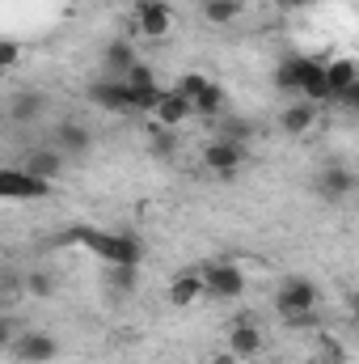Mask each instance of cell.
I'll return each mask as SVG.
<instances>
[{"label":"cell","instance_id":"obj_1","mask_svg":"<svg viewBox=\"0 0 359 364\" xmlns=\"http://www.w3.org/2000/svg\"><path fill=\"white\" fill-rule=\"evenodd\" d=\"M68 242H81L89 255H97V259H101V263H110V267H118V263H131V267H140V259H144V246H140V237H131V233L72 229V233H68Z\"/></svg>","mask_w":359,"mask_h":364},{"label":"cell","instance_id":"obj_2","mask_svg":"<svg viewBox=\"0 0 359 364\" xmlns=\"http://www.w3.org/2000/svg\"><path fill=\"white\" fill-rule=\"evenodd\" d=\"M317 309V284L304 279V275H287L279 288H275V314L279 318H292V314H313Z\"/></svg>","mask_w":359,"mask_h":364},{"label":"cell","instance_id":"obj_3","mask_svg":"<svg viewBox=\"0 0 359 364\" xmlns=\"http://www.w3.org/2000/svg\"><path fill=\"white\" fill-rule=\"evenodd\" d=\"M245 157H250V144H237V140H224V136L203 144V170H211L216 178H233L245 166Z\"/></svg>","mask_w":359,"mask_h":364},{"label":"cell","instance_id":"obj_4","mask_svg":"<svg viewBox=\"0 0 359 364\" xmlns=\"http://www.w3.org/2000/svg\"><path fill=\"white\" fill-rule=\"evenodd\" d=\"M131 26H136L140 38L157 43V38H165L170 26H174V4H170V0H136V9H131Z\"/></svg>","mask_w":359,"mask_h":364},{"label":"cell","instance_id":"obj_5","mask_svg":"<svg viewBox=\"0 0 359 364\" xmlns=\"http://www.w3.org/2000/svg\"><path fill=\"white\" fill-rule=\"evenodd\" d=\"M85 102L101 114H127L131 110V90L118 77H97V81L85 85Z\"/></svg>","mask_w":359,"mask_h":364},{"label":"cell","instance_id":"obj_6","mask_svg":"<svg viewBox=\"0 0 359 364\" xmlns=\"http://www.w3.org/2000/svg\"><path fill=\"white\" fill-rule=\"evenodd\" d=\"M51 191H55V182L30 174L26 166H9V170L0 174V195H4V199H47Z\"/></svg>","mask_w":359,"mask_h":364},{"label":"cell","instance_id":"obj_7","mask_svg":"<svg viewBox=\"0 0 359 364\" xmlns=\"http://www.w3.org/2000/svg\"><path fill=\"white\" fill-rule=\"evenodd\" d=\"M9 352L21 364H51L60 356V339L47 335V331H26V335H17V339L9 343Z\"/></svg>","mask_w":359,"mask_h":364},{"label":"cell","instance_id":"obj_8","mask_svg":"<svg viewBox=\"0 0 359 364\" xmlns=\"http://www.w3.org/2000/svg\"><path fill=\"white\" fill-rule=\"evenodd\" d=\"M203 279H207V296L216 301H237L245 292V272L237 263H207Z\"/></svg>","mask_w":359,"mask_h":364},{"label":"cell","instance_id":"obj_9","mask_svg":"<svg viewBox=\"0 0 359 364\" xmlns=\"http://www.w3.org/2000/svg\"><path fill=\"white\" fill-rule=\"evenodd\" d=\"M355 186H359V178L347 170V166H338V161H330V166H326V170H317V178H313V191H317L326 203H338V199H347Z\"/></svg>","mask_w":359,"mask_h":364},{"label":"cell","instance_id":"obj_10","mask_svg":"<svg viewBox=\"0 0 359 364\" xmlns=\"http://www.w3.org/2000/svg\"><path fill=\"white\" fill-rule=\"evenodd\" d=\"M228 352H233L237 360H254V356L263 352V331L250 322V314H241V318L228 326Z\"/></svg>","mask_w":359,"mask_h":364},{"label":"cell","instance_id":"obj_11","mask_svg":"<svg viewBox=\"0 0 359 364\" xmlns=\"http://www.w3.org/2000/svg\"><path fill=\"white\" fill-rule=\"evenodd\" d=\"M300 97L321 106V102H334V90H330V77H326V64L317 60H304L300 64Z\"/></svg>","mask_w":359,"mask_h":364},{"label":"cell","instance_id":"obj_12","mask_svg":"<svg viewBox=\"0 0 359 364\" xmlns=\"http://www.w3.org/2000/svg\"><path fill=\"white\" fill-rule=\"evenodd\" d=\"M43 110H47V97H43L38 90H21V93L9 97V123H13V127H30V123H38Z\"/></svg>","mask_w":359,"mask_h":364},{"label":"cell","instance_id":"obj_13","mask_svg":"<svg viewBox=\"0 0 359 364\" xmlns=\"http://www.w3.org/2000/svg\"><path fill=\"white\" fill-rule=\"evenodd\" d=\"M101 60H106V73H101V77H118V81H127V77H131V68L140 64V55H136V43H127V38H114V43H106Z\"/></svg>","mask_w":359,"mask_h":364},{"label":"cell","instance_id":"obj_14","mask_svg":"<svg viewBox=\"0 0 359 364\" xmlns=\"http://www.w3.org/2000/svg\"><path fill=\"white\" fill-rule=\"evenodd\" d=\"M199 296H207V279H203V272L174 275V284H170V292H165V301H170L174 309H190Z\"/></svg>","mask_w":359,"mask_h":364},{"label":"cell","instance_id":"obj_15","mask_svg":"<svg viewBox=\"0 0 359 364\" xmlns=\"http://www.w3.org/2000/svg\"><path fill=\"white\" fill-rule=\"evenodd\" d=\"M64 161H68V153L64 149H55V144H38V149H30V157H26V170L30 174H38V178L55 182L64 174Z\"/></svg>","mask_w":359,"mask_h":364},{"label":"cell","instance_id":"obj_16","mask_svg":"<svg viewBox=\"0 0 359 364\" xmlns=\"http://www.w3.org/2000/svg\"><path fill=\"white\" fill-rule=\"evenodd\" d=\"M190 114H194V97H186V93H178V90H165L161 106H157V114H153V123H161V127H174V132H178Z\"/></svg>","mask_w":359,"mask_h":364},{"label":"cell","instance_id":"obj_17","mask_svg":"<svg viewBox=\"0 0 359 364\" xmlns=\"http://www.w3.org/2000/svg\"><path fill=\"white\" fill-rule=\"evenodd\" d=\"M313 123H317V106L304 102V97H296V102H287V106L279 110V127H283L287 136H309Z\"/></svg>","mask_w":359,"mask_h":364},{"label":"cell","instance_id":"obj_18","mask_svg":"<svg viewBox=\"0 0 359 364\" xmlns=\"http://www.w3.org/2000/svg\"><path fill=\"white\" fill-rule=\"evenodd\" d=\"M55 149H64L68 157H85L93 149V136L85 123H77V119H64L60 127H55Z\"/></svg>","mask_w":359,"mask_h":364},{"label":"cell","instance_id":"obj_19","mask_svg":"<svg viewBox=\"0 0 359 364\" xmlns=\"http://www.w3.org/2000/svg\"><path fill=\"white\" fill-rule=\"evenodd\" d=\"M199 13L207 26H233L241 17V0H199Z\"/></svg>","mask_w":359,"mask_h":364},{"label":"cell","instance_id":"obj_20","mask_svg":"<svg viewBox=\"0 0 359 364\" xmlns=\"http://www.w3.org/2000/svg\"><path fill=\"white\" fill-rule=\"evenodd\" d=\"M106 288H110L114 296H131V292L140 288V267H131V263L110 267V263H106Z\"/></svg>","mask_w":359,"mask_h":364},{"label":"cell","instance_id":"obj_21","mask_svg":"<svg viewBox=\"0 0 359 364\" xmlns=\"http://www.w3.org/2000/svg\"><path fill=\"white\" fill-rule=\"evenodd\" d=\"M216 136L237 140V144H250V140H254V123L241 119V114H220V119H216Z\"/></svg>","mask_w":359,"mask_h":364},{"label":"cell","instance_id":"obj_22","mask_svg":"<svg viewBox=\"0 0 359 364\" xmlns=\"http://www.w3.org/2000/svg\"><path fill=\"white\" fill-rule=\"evenodd\" d=\"M326 77H330V90H334V102H338L359 81V68L351 60H334V64H326Z\"/></svg>","mask_w":359,"mask_h":364},{"label":"cell","instance_id":"obj_23","mask_svg":"<svg viewBox=\"0 0 359 364\" xmlns=\"http://www.w3.org/2000/svg\"><path fill=\"white\" fill-rule=\"evenodd\" d=\"M300 64H304V55H287V60L275 68V90L300 93Z\"/></svg>","mask_w":359,"mask_h":364},{"label":"cell","instance_id":"obj_24","mask_svg":"<svg viewBox=\"0 0 359 364\" xmlns=\"http://www.w3.org/2000/svg\"><path fill=\"white\" fill-rule=\"evenodd\" d=\"M224 102H228V97H224V90L211 81L207 90L194 97V114H203V119H220V114H224Z\"/></svg>","mask_w":359,"mask_h":364},{"label":"cell","instance_id":"obj_25","mask_svg":"<svg viewBox=\"0 0 359 364\" xmlns=\"http://www.w3.org/2000/svg\"><path fill=\"white\" fill-rule=\"evenodd\" d=\"M148 144H153V153H157V157H174V153H178V132H174V127H161V123H153V132H148Z\"/></svg>","mask_w":359,"mask_h":364},{"label":"cell","instance_id":"obj_26","mask_svg":"<svg viewBox=\"0 0 359 364\" xmlns=\"http://www.w3.org/2000/svg\"><path fill=\"white\" fill-rule=\"evenodd\" d=\"M26 292H30V296H51V292H55V275L51 272H30L26 275Z\"/></svg>","mask_w":359,"mask_h":364},{"label":"cell","instance_id":"obj_27","mask_svg":"<svg viewBox=\"0 0 359 364\" xmlns=\"http://www.w3.org/2000/svg\"><path fill=\"white\" fill-rule=\"evenodd\" d=\"M317 348H321V364H343V343L334 339V335H317Z\"/></svg>","mask_w":359,"mask_h":364},{"label":"cell","instance_id":"obj_28","mask_svg":"<svg viewBox=\"0 0 359 364\" xmlns=\"http://www.w3.org/2000/svg\"><path fill=\"white\" fill-rule=\"evenodd\" d=\"M127 85H131V90H153V85H161V81H157V73H153V68H148V64L140 60V64L131 68V77H127Z\"/></svg>","mask_w":359,"mask_h":364},{"label":"cell","instance_id":"obj_29","mask_svg":"<svg viewBox=\"0 0 359 364\" xmlns=\"http://www.w3.org/2000/svg\"><path fill=\"white\" fill-rule=\"evenodd\" d=\"M207 85H211V81H207L203 73H182L178 77V93H186V97H199Z\"/></svg>","mask_w":359,"mask_h":364},{"label":"cell","instance_id":"obj_30","mask_svg":"<svg viewBox=\"0 0 359 364\" xmlns=\"http://www.w3.org/2000/svg\"><path fill=\"white\" fill-rule=\"evenodd\" d=\"M17 60H21V47H17L13 38H9V43H0V68H4V73H13V68H17Z\"/></svg>","mask_w":359,"mask_h":364},{"label":"cell","instance_id":"obj_31","mask_svg":"<svg viewBox=\"0 0 359 364\" xmlns=\"http://www.w3.org/2000/svg\"><path fill=\"white\" fill-rule=\"evenodd\" d=\"M283 326H292V331H313V326H317V309H313V314H292V318H283Z\"/></svg>","mask_w":359,"mask_h":364},{"label":"cell","instance_id":"obj_32","mask_svg":"<svg viewBox=\"0 0 359 364\" xmlns=\"http://www.w3.org/2000/svg\"><path fill=\"white\" fill-rule=\"evenodd\" d=\"M338 106H347V110H351V114L359 119V81H355V85H351L347 93H343V97H338Z\"/></svg>","mask_w":359,"mask_h":364},{"label":"cell","instance_id":"obj_33","mask_svg":"<svg viewBox=\"0 0 359 364\" xmlns=\"http://www.w3.org/2000/svg\"><path fill=\"white\" fill-rule=\"evenodd\" d=\"M207 364H241V360H237L233 352H216V356H211V360H207Z\"/></svg>","mask_w":359,"mask_h":364},{"label":"cell","instance_id":"obj_34","mask_svg":"<svg viewBox=\"0 0 359 364\" xmlns=\"http://www.w3.org/2000/svg\"><path fill=\"white\" fill-rule=\"evenodd\" d=\"M279 4H283V9H304L309 0H279Z\"/></svg>","mask_w":359,"mask_h":364},{"label":"cell","instance_id":"obj_35","mask_svg":"<svg viewBox=\"0 0 359 364\" xmlns=\"http://www.w3.org/2000/svg\"><path fill=\"white\" fill-rule=\"evenodd\" d=\"M351 318H355V326H359V296H351Z\"/></svg>","mask_w":359,"mask_h":364}]
</instances>
